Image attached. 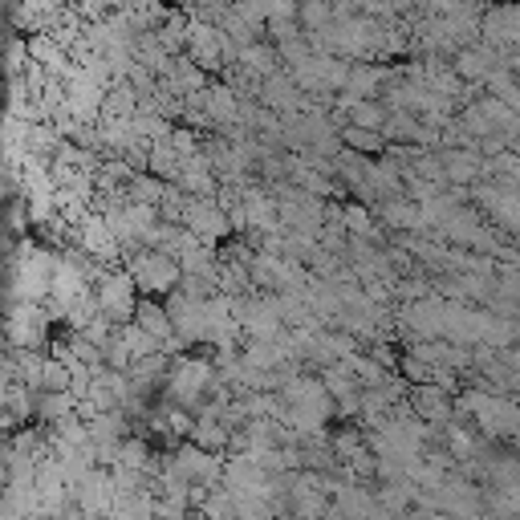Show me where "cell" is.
I'll return each mask as SVG.
<instances>
[{
  "mask_svg": "<svg viewBox=\"0 0 520 520\" xmlns=\"http://www.w3.org/2000/svg\"><path fill=\"white\" fill-rule=\"evenodd\" d=\"M216 390H220V370H216V362L179 354L175 366H171V374H167L163 399L175 403V407H183V411H191V415H200Z\"/></svg>",
  "mask_w": 520,
  "mask_h": 520,
  "instance_id": "cell-1",
  "label": "cell"
},
{
  "mask_svg": "<svg viewBox=\"0 0 520 520\" xmlns=\"http://www.w3.org/2000/svg\"><path fill=\"white\" fill-rule=\"evenodd\" d=\"M122 269L135 277L139 293H163L171 297L179 285H183V269H179V260L171 252H159V248H139V252H130L122 260Z\"/></svg>",
  "mask_w": 520,
  "mask_h": 520,
  "instance_id": "cell-2",
  "label": "cell"
},
{
  "mask_svg": "<svg viewBox=\"0 0 520 520\" xmlns=\"http://www.w3.org/2000/svg\"><path fill=\"white\" fill-rule=\"evenodd\" d=\"M94 293H98V305H102V313L114 321V325H130L135 321V313H139V285H135V277H130L126 269H106L102 273V281L94 285Z\"/></svg>",
  "mask_w": 520,
  "mask_h": 520,
  "instance_id": "cell-3",
  "label": "cell"
},
{
  "mask_svg": "<svg viewBox=\"0 0 520 520\" xmlns=\"http://www.w3.org/2000/svg\"><path fill=\"white\" fill-rule=\"evenodd\" d=\"M224 464H228V455H216V451H204V447H195L191 439L183 447L171 451V468L187 480V484H208V488H220L224 484Z\"/></svg>",
  "mask_w": 520,
  "mask_h": 520,
  "instance_id": "cell-4",
  "label": "cell"
},
{
  "mask_svg": "<svg viewBox=\"0 0 520 520\" xmlns=\"http://www.w3.org/2000/svg\"><path fill=\"white\" fill-rule=\"evenodd\" d=\"M171 321H175V338L183 346H208V301H195L183 289L167 297Z\"/></svg>",
  "mask_w": 520,
  "mask_h": 520,
  "instance_id": "cell-5",
  "label": "cell"
},
{
  "mask_svg": "<svg viewBox=\"0 0 520 520\" xmlns=\"http://www.w3.org/2000/svg\"><path fill=\"white\" fill-rule=\"evenodd\" d=\"M443 317H447V301L439 297L407 301L399 309V325H407L411 342H443Z\"/></svg>",
  "mask_w": 520,
  "mask_h": 520,
  "instance_id": "cell-6",
  "label": "cell"
},
{
  "mask_svg": "<svg viewBox=\"0 0 520 520\" xmlns=\"http://www.w3.org/2000/svg\"><path fill=\"white\" fill-rule=\"evenodd\" d=\"M183 228H191L195 236L208 240V244H216V248L232 236V220H228V212L220 208V200H195V195H187Z\"/></svg>",
  "mask_w": 520,
  "mask_h": 520,
  "instance_id": "cell-7",
  "label": "cell"
},
{
  "mask_svg": "<svg viewBox=\"0 0 520 520\" xmlns=\"http://www.w3.org/2000/svg\"><path fill=\"white\" fill-rule=\"evenodd\" d=\"M78 248L86 252V256H94L98 265H118V256H122V244L114 240V232H110V220L102 216V212H90L82 224H78Z\"/></svg>",
  "mask_w": 520,
  "mask_h": 520,
  "instance_id": "cell-8",
  "label": "cell"
},
{
  "mask_svg": "<svg viewBox=\"0 0 520 520\" xmlns=\"http://www.w3.org/2000/svg\"><path fill=\"white\" fill-rule=\"evenodd\" d=\"M74 500L86 508V516H110L118 508V484L110 468H94L82 484H74Z\"/></svg>",
  "mask_w": 520,
  "mask_h": 520,
  "instance_id": "cell-9",
  "label": "cell"
},
{
  "mask_svg": "<svg viewBox=\"0 0 520 520\" xmlns=\"http://www.w3.org/2000/svg\"><path fill=\"white\" fill-rule=\"evenodd\" d=\"M407 403L415 407V415L431 427H447L455 419V403H451V390L427 382V386H411L407 390Z\"/></svg>",
  "mask_w": 520,
  "mask_h": 520,
  "instance_id": "cell-10",
  "label": "cell"
},
{
  "mask_svg": "<svg viewBox=\"0 0 520 520\" xmlns=\"http://www.w3.org/2000/svg\"><path fill=\"white\" fill-rule=\"evenodd\" d=\"M260 106L273 110V114H281V118H289V114H301V110H305V94H301V86L293 82V74L281 70V74H273L265 86H260Z\"/></svg>",
  "mask_w": 520,
  "mask_h": 520,
  "instance_id": "cell-11",
  "label": "cell"
},
{
  "mask_svg": "<svg viewBox=\"0 0 520 520\" xmlns=\"http://www.w3.org/2000/svg\"><path fill=\"white\" fill-rule=\"evenodd\" d=\"M390 82H399L395 70H386V65H374V61H354L350 82H346L342 94H350V98H358V102H362V98H382Z\"/></svg>",
  "mask_w": 520,
  "mask_h": 520,
  "instance_id": "cell-12",
  "label": "cell"
},
{
  "mask_svg": "<svg viewBox=\"0 0 520 520\" xmlns=\"http://www.w3.org/2000/svg\"><path fill=\"white\" fill-rule=\"evenodd\" d=\"M334 508H338L346 520H370L374 508H378V496H374V488H366L362 480H342L338 492H334Z\"/></svg>",
  "mask_w": 520,
  "mask_h": 520,
  "instance_id": "cell-13",
  "label": "cell"
},
{
  "mask_svg": "<svg viewBox=\"0 0 520 520\" xmlns=\"http://www.w3.org/2000/svg\"><path fill=\"white\" fill-rule=\"evenodd\" d=\"M204 114H208V122H212L216 130L236 126V118H240V94H236L228 82H212V86L204 90Z\"/></svg>",
  "mask_w": 520,
  "mask_h": 520,
  "instance_id": "cell-14",
  "label": "cell"
},
{
  "mask_svg": "<svg viewBox=\"0 0 520 520\" xmlns=\"http://www.w3.org/2000/svg\"><path fill=\"white\" fill-rule=\"evenodd\" d=\"M163 86H167L171 94H179V98H191V94L208 90L212 82H208V70H204V65H195L187 53H179L175 65H171V74L163 78Z\"/></svg>",
  "mask_w": 520,
  "mask_h": 520,
  "instance_id": "cell-15",
  "label": "cell"
},
{
  "mask_svg": "<svg viewBox=\"0 0 520 520\" xmlns=\"http://www.w3.org/2000/svg\"><path fill=\"white\" fill-rule=\"evenodd\" d=\"M236 65H240L244 74H252L256 82H269L273 74H281V70H285V61H281V53H277V45H273V41H269V45H265V41L248 45V49L240 53V61H236Z\"/></svg>",
  "mask_w": 520,
  "mask_h": 520,
  "instance_id": "cell-16",
  "label": "cell"
},
{
  "mask_svg": "<svg viewBox=\"0 0 520 520\" xmlns=\"http://www.w3.org/2000/svg\"><path fill=\"white\" fill-rule=\"evenodd\" d=\"M135 325H143V330H147L155 342H163V346L175 338V321H171V309H167L163 301H155V297H143V301H139Z\"/></svg>",
  "mask_w": 520,
  "mask_h": 520,
  "instance_id": "cell-17",
  "label": "cell"
},
{
  "mask_svg": "<svg viewBox=\"0 0 520 520\" xmlns=\"http://www.w3.org/2000/svg\"><path fill=\"white\" fill-rule=\"evenodd\" d=\"M78 415V395L74 390H37V419L49 427V423H61Z\"/></svg>",
  "mask_w": 520,
  "mask_h": 520,
  "instance_id": "cell-18",
  "label": "cell"
},
{
  "mask_svg": "<svg viewBox=\"0 0 520 520\" xmlns=\"http://www.w3.org/2000/svg\"><path fill=\"white\" fill-rule=\"evenodd\" d=\"M232 427L224 423V419H212V415H200L195 419V431H191V443L195 447H204V451H216V455H224L228 447H232Z\"/></svg>",
  "mask_w": 520,
  "mask_h": 520,
  "instance_id": "cell-19",
  "label": "cell"
},
{
  "mask_svg": "<svg viewBox=\"0 0 520 520\" xmlns=\"http://www.w3.org/2000/svg\"><path fill=\"white\" fill-rule=\"evenodd\" d=\"M358 382H362V390H370V386H386L390 382V370L378 362V358H370L366 350H358V354H350L346 362H342Z\"/></svg>",
  "mask_w": 520,
  "mask_h": 520,
  "instance_id": "cell-20",
  "label": "cell"
},
{
  "mask_svg": "<svg viewBox=\"0 0 520 520\" xmlns=\"http://www.w3.org/2000/svg\"><path fill=\"white\" fill-rule=\"evenodd\" d=\"M386 118H390V106H386L382 98H362V102H354V106H350V114H346V126L382 130V126H386Z\"/></svg>",
  "mask_w": 520,
  "mask_h": 520,
  "instance_id": "cell-21",
  "label": "cell"
},
{
  "mask_svg": "<svg viewBox=\"0 0 520 520\" xmlns=\"http://www.w3.org/2000/svg\"><path fill=\"white\" fill-rule=\"evenodd\" d=\"M118 342L130 350V358H135V362H143V358H151V354H159L163 350V342H155L147 330H143V325H135V321H130V325H118Z\"/></svg>",
  "mask_w": 520,
  "mask_h": 520,
  "instance_id": "cell-22",
  "label": "cell"
},
{
  "mask_svg": "<svg viewBox=\"0 0 520 520\" xmlns=\"http://www.w3.org/2000/svg\"><path fill=\"white\" fill-rule=\"evenodd\" d=\"M342 143H346L350 151L366 155V159H374V155H382V151L390 147L382 130H362V126H342Z\"/></svg>",
  "mask_w": 520,
  "mask_h": 520,
  "instance_id": "cell-23",
  "label": "cell"
},
{
  "mask_svg": "<svg viewBox=\"0 0 520 520\" xmlns=\"http://www.w3.org/2000/svg\"><path fill=\"white\" fill-rule=\"evenodd\" d=\"M167 187H171V183H163V179H155V175H139V179H130L126 195H130V204L159 208V204L167 200Z\"/></svg>",
  "mask_w": 520,
  "mask_h": 520,
  "instance_id": "cell-24",
  "label": "cell"
},
{
  "mask_svg": "<svg viewBox=\"0 0 520 520\" xmlns=\"http://www.w3.org/2000/svg\"><path fill=\"white\" fill-rule=\"evenodd\" d=\"M334 21V0H301V29L313 33V29H325Z\"/></svg>",
  "mask_w": 520,
  "mask_h": 520,
  "instance_id": "cell-25",
  "label": "cell"
},
{
  "mask_svg": "<svg viewBox=\"0 0 520 520\" xmlns=\"http://www.w3.org/2000/svg\"><path fill=\"white\" fill-rule=\"evenodd\" d=\"M37 390H74V374H70V366L49 354L45 366H41V386H37Z\"/></svg>",
  "mask_w": 520,
  "mask_h": 520,
  "instance_id": "cell-26",
  "label": "cell"
},
{
  "mask_svg": "<svg viewBox=\"0 0 520 520\" xmlns=\"http://www.w3.org/2000/svg\"><path fill=\"white\" fill-rule=\"evenodd\" d=\"M171 147H175L183 159H191V155L204 151V143L195 139V130H187V126H175V130H171Z\"/></svg>",
  "mask_w": 520,
  "mask_h": 520,
  "instance_id": "cell-27",
  "label": "cell"
},
{
  "mask_svg": "<svg viewBox=\"0 0 520 520\" xmlns=\"http://www.w3.org/2000/svg\"><path fill=\"white\" fill-rule=\"evenodd\" d=\"M269 21H301V0H269Z\"/></svg>",
  "mask_w": 520,
  "mask_h": 520,
  "instance_id": "cell-28",
  "label": "cell"
},
{
  "mask_svg": "<svg viewBox=\"0 0 520 520\" xmlns=\"http://www.w3.org/2000/svg\"><path fill=\"white\" fill-rule=\"evenodd\" d=\"M191 520H212V516H208V512H200V508H195V512H191Z\"/></svg>",
  "mask_w": 520,
  "mask_h": 520,
  "instance_id": "cell-29",
  "label": "cell"
},
{
  "mask_svg": "<svg viewBox=\"0 0 520 520\" xmlns=\"http://www.w3.org/2000/svg\"><path fill=\"white\" fill-rule=\"evenodd\" d=\"M277 520H301V516H297V512H281Z\"/></svg>",
  "mask_w": 520,
  "mask_h": 520,
  "instance_id": "cell-30",
  "label": "cell"
},
{
  "mask_svg": "<svg viewBox=\"0 0 520 520\" xmlns=\"http://www.w3.org/2000/svg\"><path fill=\"white\" fill-rule=\"evenodd\" d=\"M480 520H500V516H492V512H484V516H480Z\"/></svg>",
  "mask_w": 520,
  "mask_h": 520,
  "instance_id": "cell-31",
  "label": "cell"
}]
</instances>
